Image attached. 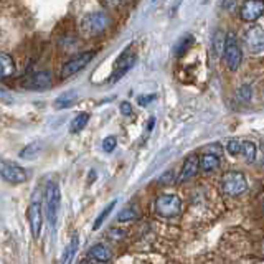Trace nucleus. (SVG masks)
<instances>
[{
  "instance_id": "nucleus-1",
  "label": "nucleus",
  "mask_w": 264,
  "mask_h": 264,
  "mask_svg": "<svg viewBox=\"0 0 264 264\" xmlns=\"http://www.w3.org/2000/svg\"><path fill=\"white\" fill-rule=\"evenodd\" d=\"M221 190L228 196H240L248 190V182L241 172L231 170L221 177Z\"/></svg>"
},
{
  "instance_id": "nucleus-2",
  "label": "nucleus",
  "mask_w": 264,
  "mask_h": 264,
  "mask_svg": "<svg viewBox=\"0 0 264 264\" xmlns=\"http://www.w3.org/2000/svg\"><path fill=\"white\" fill-rule=\"evenodd\" d=\"M45 200H46V216H48L50 224L55 228L59 216V208H61V193H59V187L56 183H48Z\"/></svg>"
},
{
  "instance_id": "nucleus-3",
  "label": "nucleus",
  "mask_w": 264,
  "mask_h": 264,
  "mask_svg": "<svg viewBox=\"0 0 264 264\" xmlns=\"http://www.w3.org/2000/svg\"><path fill=\"white\" fill-rule=\"evenodd\" d=\"M109 25V17L103 12H96V13H89L86 15L81 22V30L86 37H94L103 33Z\"/></svg>"
},
{
  "instance_id": "nucleus-4",
  "label": "nucleus",
  "mask_w": 264,
  "mask_h": 264,
  "mask_svg": "<svg viewBox=\"0 0 264 264\" xmlns=\"http://www.w3.org/2000/svg\"><path fill=\"white\" fill-rule=\"evenodd\" d=\"M155 211L158 216L174 218L177 215H180L182 200L177 195H160L155 200Z\"/></svg>"
},
{
  "instance_id": "nucleus-5",
  "label": "nucleus",
  "mask_w": 264,
  "mask_h": 264,
  "mask_svg": "<svg viewBox=\"0 0 264 264\" xmlns=\"http://www.w3.org/2000/svg\"><path fill=\"white\" fill-rule=\"evenodd\" d=\"M224 59H226V64L231 71H236L240 68L241 64V59H243V53H241V48L240 45L236 43V38L233 33H229V35L224 38Z\"/></svg>"
},
{
  "instance_id": "nucleus-6",
  "label": "nucleus",
  "mask_w": 264,
  "mask_h": 264,
  "mask_svg": "<svg viewBox=\"0 0 264 264\" xmlns=\"http://www.w3.org/2000/svg\"><path fill=\"white\" fill-rule=\"evenodd\" d=\"M0 175L5 178L7 182H10L13 185L23 183L26 180V170L22 169L20 165L13 162H7L4 158H0Z\"/></svg>"
},
{
  "instance_id": "nucleus-7",
  "label": "nucleus",
  "mask_w": 264,
  "mask_h": 264,
  "mask_svg": "<svg viewBox=\"0 0 264 264\" xmlns=\"http://www.w3.org/2000/svg\"><path fill=\"white\" fill-rule=\"evenodd\" d=\"M92 56H94V51H84V53H79V55L68 59L61 68V78H68V76L75 75V73L81 71L84 66L91 61Z\"/></svg>"
},
{
  "instance_id": "nucleus-8",
  "label": "nucleus",
  "mask_w": 264,
  "mask_h": 264,
  "mask_svg": "<svg viewBox=\"0 0 264 264\" xmlns=\"http://www.w3.org/2000/svg\"><path fill=\"white\" fill-rule=\"evenodd\" d=\"M244 43L248 50L253 53H259L264 50V28L259 25H253L244 33Z\"/></svg>"
},
{
  "instance_id": "nucleus-9",
  "label": "nucleus",
  "mask_w": 264,
  "mask_h": 264,
  "mask_svg": "<svg viewBox=\"0 0 264 264\" xmlns=\"http://www.w3.org/2000/svg\"><path fill=\"white\" fill-rule=\"evenodd\" d=\"M264 15V0H246L240 10V17L244 22H256Z\"/></svg>"
},
{
  "instance_id": "nucleus-10",
  "label": "nucleus",
  "mask_w": 264,
  "mask_h": 264,
  "mask_svg": "<svg viewBox=\"0 0 264 264\" xmlns=\"http://www.w3.org/2000/svg\"><path fill=\"white\" fill-rule=\"evenodd\" d=\"M25 89H31V91H43L48 89L51 86V75L48 71H38L33 73L28 78H25V81L22 83Z\"/></svg>"
},
{
  "instance_id": "nucleus-11",
  "label": "nucleus",
  "mask_w": 264,
  "mask_h": 264,
  "mask_svg": "<svg viewBox=\"0 0 264 264\" xmlns=\"http://www.w3.org/2000/svg\"><path fill=\"white\" fill-rule=\"evenodd\" d=\"M134 63H136V55H129L127 51L122 53V55L116 59V63H114V73L111 75L109 83H117L119 79H121L125 75V73H127L132 68V66H134Z\"/></svg>"
},
{
  "instance_id": "nucleus-12",
  "label": "nucleus",
  "mask_w": 264,
  "mask_h": 264,
  "mask_svg": "<svg viewBox=\"0 0 264 264\" xmlns=\"http://www.w3.org/2000/svg\"><path fill=\"white\" fill-rule=\"evenodd\" d=\"M26 216H28V223L31 228V235L33 238L40 236V231H42V223H43V215H42V205L38 202H33L28 211H26Z\"/></svg>"
},
{
  "instance_id": "nucleus-13",
  "label": "nucleus",
  "mask_w": 264,
  "mask_h": 264,
  "mask_svg": "<svg viewBox=\"0 0 264 264\" xmlns=\"http://www.w3.org/2000/svg\"><path fill=\"white\" fill-rule=\"evenodd\" d=\"M198 160H200V158H198L195 154H191V155H188L187 158H185L183 167H182V174H180V177H178V182H187V180H190L191 177L196 175Z\"/></svg>"
},
{
  "instance_id": "nucleus-14",
  "label": "nucleus",
  "mask_w": 264,
  "mask_h": 264,
  "mask_svg": "<svg viewBox=\"0 0 264 264\" xmlns=\"http://www.w3.org/2000/svg\"><path fill=\"white\" fill-rule=\"evenodd\" d=\"M220 167V157L216 154H205L198 160V169L202 172H213Z\"/></svg>"
},
{
  "instance_id": "nucleus-15",
  "label": "nucleus",
  "mask_w": 264,
  "mask_h": 264,
  "mask_svg": "<svg viewBox=\"0 0 264 264\" xmlns=\"http://www.w3.org/2000/svg\"><path fill=\"white\" fill-rule=\"evenodd\" d=\"M111 249L106 246V244L99 243V244H94L91 249H89V257H92L94 261H99V262H106L111 259Z\"/></svg>"
},
{
  "instance_id": "nucleus-16",
  "label": "nucleus",
  "mask_w": 264,
  "mask_h": 264,
  "mask_svg": "<svg viewBox=\"0 0 264 264\" xmlns=\"http://www.w3.org/2000/svg\"><path fill=\"white\" fill-rule=\"evenodd\" d=\"M15 73V63L10 55L7 53H0V79L10 78Z\"/></svg>"
},
{
  "instance_id": "nucleus-17",
  "label": "nucleus",
  "mask_w": 264,
  "mask_h": 264,
  "mask_svg": "<svg viewBox=\"0 0 264 264\" xmlns=\"http://www.w3.org/2000/svg\"><path fill=\"white\" fill-rule=\"evenodd\" d=\"M76 99H78L76 92L75 91H68V92H64V94L58 96L55 99V108L56 109H68V108H71V106L76 103Z\"/></svg>"
},
{
  "instance_id": "nucleus-18",
  "label": "nucleus",
  "mask_w": 264,
  "mask_h": 264,
  "mask_svg": "<svg viewBox=\"0 0 264 264\" xmlns=\"http://www.w3.org/2000/svg\"><path fill=\"white\" fill-rule=\"evenodd\" d=\"M89 121V114L88 112H79L76 114V117L71 121V125H70V132L71 134H76V132L83 130L86 127V124Z\"/></svg>"
},
{
  "instance_id": "nucleus-19",
  "label": "nucleus",
  "mask_w": 264,
  "mask_h": 264,
  "mask_svg": "<svg viewBox=\"0 0 264 264\" xmlns=\"http://www.w3.org/2000/svg\"><path fill=\"white\" fill-rule=\"evenodd\" d=\"M246 162H253L256 158V144L251 141H243V154Z\"/></svg>"
},
{
  "instance_id": "nucleus-20",
  "label": "nucleus",
  "mask_w": 264,
  "mask_h": 264,
  "mask_svg": "<svg viewBox=\"0 0 264 264\" xmlns=\"http://www.w3.org/2000/svg\"><path fill=\"white\" fill-rule=\"evenodd\" d=\"M114 207H116V200H112L109 205H108V207H106L103 211H101V213H99V216L96 218V221H94V226H92V229H94V231H97L99 228H101V224L104 223V220H106V218H108L109 216V213H111V211L112 210H114Z\"/></svg>"
},
{
  "instance_id": "nucleus-21",
  "label": "nucleus",
  "mask_w": 264,
  "mask_h": 264,
  "mask_svg": "<svg viewBox=\"0 0 264 264\" xmlns=\"http://www.w3.org/2000/svg\"><path fill=\"white\" fill-rule=\"evenodd\" d=\"M137 216H139L137 208L136 207H129V208H124L121 213L117 215V221H121V223H124V221H134Z\"/></svg>"
},
{
  "instance_id": "nucleus-22",
  "label": "nucleus",
  "mask_w": 264,
  "mask_h": 264,
  "mask_svg": "<svg viewBox=\"0 0 264 264\" xmlns=\"http://www.w3.org/2000/svg\"><path fill=\"white\" fill-rule=\"evenodd\" d=\"M191 43H193V37L191 35H187L185 38H182L180 42H178V45L175 46V55L177 56H182L187 53V50L191 46Z\"/></svg>"
},
{
  "instance_id": "nucleus-23",
  "label": "nucleus",
  "mask_w": 264,
  "mask_h": 264,
  "mask_svg": "<svg viewBox=\"0 0 264 264\" xmlns=\"http://www.w3.org/2000/svg\"><path fill=\"white\" fill-rule=\"evenodd\" d=\"M40 150H42V147H40V144H30V145H26V147L20 152V158H33V157H37L40 154Z\"/></svg>"
},
{
  "instance_id": "nucleus-24",
  "label": "nucleus",
  "mask_w": 264,
  "mask_h": 264,
  "mask_svg": "<svg viewBox=\"0 0 264 264\" xmlns=\"http://www.w3.org/2000/svg\"><path fill=\"white\" fill-rule=\"evenodd\" d=\"M226 150L228 154H231L233 157H238L243 154V142L241 141H236V139H231L226 144Z\"/></svg>"
},
{
  "instance_id": "nucleus-25",
  "label": "nucleus",
  "mask_w": 264,
  "mask_h": 264,
  "mask_svg": "<svg viewBox=\"0 0 264 264\" xmlns=\"http://www.w3.org/2000/svg\"><path fill=\"white\" fill-rule=\"evenodd\" d=\"M76 249H78V235H76L75 238H73L71 243H70V246L66 248V251H64V256H63L61 262H70V261H71V257L75 256Z\"/></svg>"
},
{
  "instance_id": "nucleus-26",
  "label": "nucleus",
  "mask_w": 264,
  "mask_h": 264,
  "mask_svg": "<svg viewBox=\"0 0 264 264\" xmlns=\"http://www.w3.org/2000/svg\"><path fill=\"white\" fill-rule=\"evenodd\" d=\"M238 97H240V101H243V103L251 101V97H253V89H251V86H248V84L241 86L240 91H238Z\"/></svg>"
},
{
  "instance_id": "nucleus-27",
  "label": "nucleus",
  "mask_w": 264,
  "mask_h": 264,
  "mask_svg": "<svg viewBox=\"0 0 264 264\" xmlns=\"http://www.w3.org/2000/svg\"><path fill=\"white\" fill-rule=\"evenodd\" d=\"M224 38H226V37L223 35V31H216L215 33L213 45H215V53H216V55H220L221 50L224 48Z\"/></svg>"
},
{
  "instance_id": "nucleus-28",
  "label": "nucleus",
  "mask_w": 264,
  "mask_h": 264,
  "mask_svg": "<svg viewBox=\"0 0 264 264\" xmlns=\"http://www.w3.org/2000/svg\"><path fill=\"white\" fill-rule=\"evenodd\" d=\"M116 145H117L116 136H109V137H106L104 141H103V150L104 152H112V150L116 149Z\"/></svg>"
},
{
  "instance_id": "nucleus-29",
  "label": "nucleus",
  "mask_w": 264,
  "mask_h": 264,
  "mask_svg": "<svg viewBox=\"0 0 264 264\" xmlns=\"http://www.w3.org/2000/svg\"><path fill=\"white\" fill-rule=\"evenodd\" d=\"M121 114L122 116H130L132 114V106L129 101H122L121 103Z\"/></svg>"
},
{
  "instance_id": "nucleus-30",
  "label": "nucleus",
  "mask_w": 264,
  "mask_h": 264,
  "mask_svg": "<svg viewBox=\"0 0 264 264\" xmlns=\"http://www.w3.org/2000/svg\"><path fill=\"white\" fill-rule=\"evenodd\" d=\"M155 99V94H149V96H141L137 99V103L141 104V106H147L149 103H152Z\"/></svg>"
},
{
  "instance_id": "nucleus-31",
  "label": "nucleus",
  "mask_w": 264,
  "mask_h": 264,
  "mask_svg": "<svg viewBox=\"0 0 264 264\" xmlns=\"http://www.w3.org/2000/svg\"><path fill=\"white\" fill-rule=\"evenodd\" d=\"M172 177H174V172H165V175L160 178V183H165V182H172Z\"/></svg>"
},
{
  "instance_id": "nucleus-32",
  "label": "nucleus",
  "mask_w": 264,
  "mask_h": 264,
  "mask_svg": "<svg viewBox=\"0 0 264 264\" xmlns=\"http://www.w3.org/2000/svg\"><path fill=\"white\" fill-rule=\"evenodd\" d=\"M262 165H264V158H262Z\"/></svg>"
},
{
  "instance_id": "nucleus-33",
  "label": "nucleus",
  "mask_w": 264,
  "mask_h": 264,
  "mask_svg": "<svg viewBox=\"0 0 264 264\" xmlns=\"http://www.w3.org/2000/svg\"><path fill=\"white\" fill-rule=\"evenodd\" d=\"M262 208H264V202H262Z\"/></svg>"
}]
</instances>
